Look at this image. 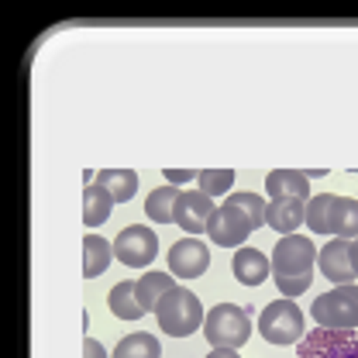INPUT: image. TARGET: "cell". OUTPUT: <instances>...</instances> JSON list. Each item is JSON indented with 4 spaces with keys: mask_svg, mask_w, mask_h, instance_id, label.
Masks as SVG:
<instances>
[{
    "mask_svg": "<svg viewBox=\"0 0 358 358\" xmlns=\"http://www.w3.org/2000/svg\"><path fill=\"white\" fill-rule=\"evenodd\" d=\"M268 262H272V279L279 293L293 300L310 289L313 268H317V245L303 234H286L282 241H275V252Z\"/></svg>",
    "mask_w": 358,
    "mask_h": 358,
    "instance_id": "6da1fadb",
    "label": "cell"
},
{
    "mask_svg": "<svg viewBox=\"0 0 358 358\" xmlns=\"http://www.w3.org/2000/svg\"><path fill=\"white\" fill-rule=\"evenodd\" d=\"M203 334L214 348H241L252 338V313L238 303H217L203 317Z\"/></svg>",
    "mask_w": 358,
    "mask_h": 358,
    "instance_id": "7a4b0ae2",
    "label": "cell"
},
{
    "mask_svg": "<svg viewBox=\"0 0 358 358\" xmlns=\"http://www.w3.org/2000/svg\"><path fill=\"white\" fill-rule=\"evenodd\" d=\"M159 327L169 334V338H186V334H193L196 327H203V303H200V296L193 293V289H186V286H176L162 303H159Z\"/></svg>",
    "mask_w": 358,
    "mask_h": 358,
    "instance_id": "3957f363",
    "label": "cell"
},
{
    "mask_svg": "<svg viewBox=\"0 0 358 358\" xmlns=\"http://www.w3.org/2000/svg\"><path fill=\"white\" fill-rule=\"evenodd\" d=\"M310 317L327 331H355L358 327V286H334L313 300Z\"/></svg>",
    "mask_w": 358,
    "mask_h": 358,
    "instance_id": "277c9868",
    "label": "cell"
},
{
    "mask_svg": "<svg viewBox=\"0 0 358 358\" xmlns=\"http://www.w3.org/2000/svg\"><path fill=\"white\" fill-rule=\"evenodd\" d=\"M303 310L293 300H272L266 310L259 313V334L266 338L268 345H296L303 341Z\"/></svg>",
    "mask_w": 358,
    "mask_h": 358,
    "instance_id": "5b68a950",
    "label": "cell"
},
{
    "mask_svg": "<svg viewBox=\"0 0 358 358\" xmlns=\"http://www.w3.org/2000/svg\"><path fill=\"white\" fill-rule=\"evenodd\" d=\"M155 255H159V238L145 224H131V227H124L114 238V259L124 262V266L145 268V266H152Z\"/></svg>",
    "mask_w": 358,
    "mask_h": 358,
    "instance_id": "8992f818",
    "label": "cell"
},
{
    "mask_svg": "<svg viewBox=\"0 0 358 358\" xmlns=\"http://www.w3.org/2000/svg\"><path fill=\"white\" fill-rule=\"evenodd\" d=\"M296 358H358V334L355 331H307L300 341Z\"/></svg>",
    "mask_w": 358,
    "mask_h": 358,
    "instance_id": "52a82bcc",
    "label": "cell"
},
{
    "mask_svg": "<svg viewBox=\"0 0 358 358\" xmlns=\"http://www.w3.org/2000/svg\"><path fill=\"white\" fill-rule=\"evenodd\" d=\"M252 231H255L252 221H248L238 207H231V203H221V207L214 210L210 224H207L210 241H214V245H221V248H241V245L248 241V234H252Z\"/></svg>",
    "mask_w": 358,
    "mask_h": 358,
    "instance_id": "ba28073f",
    "label": "cell"
},
{
    "mask_svg": "<svg viewBox=\"0 0 358 358\" xmlns=\"http://www.w3.org/2000/svg\"><path fill=\"white\" fill-rule=\"evenodd\" d=\"M214 200L207 193H193V189H179V200H176V210H173V224H179L189 238H196L200 231H207V224L214 217Z\"/></svg>",
    "mask_w": 358,
    "mask_h": 358,
    "instance_id": "9c48e42d",
    "label": "cell"
},
{
    "mask_svg": "<svg viewBox=\"0 0 358 358\" xmlns=\"http://www.w3.org/2000/svg\"><path fill=\"white\" fill-rule=\"evenodd\" d=\"M317 268L327 282L334 286H352L355 282V268H352V241L345 238H331L324 248H317Z\"/></svg>",
    "mask_w": 358,
    "mask_h": 358,
    "instance_id": "30bf717a",
    "label": "cell"
},
{
    "mask_svg": "<svg viewBox=\"0 0 358 358\" xmlns=\"http://www.w3.org/2000/svg\"><path fill=\"white\" fill-rule=\"evenodd\" d=\"M210 268V248L200 241V238H182L169 248V272L176 279H196Z\"/></svg>",
    "mask_w": 358,
    "mask_h": 358,
    "instance_id": "8fae6325",
    "label": "cell"
},
{
    "mask_svg": "<svg viewBox=\"0 0 358 358\" xmlns=\"http://www.w3.org/2000/svg\"><path fill=\"white\" fill-rule=\"evenodd\" d=\"M307 217V200H296V196H275L266 210V227L279 231L282 238L286 234H296V227Z\"/></svg>",
    "mask_w": 358,
    "mask_h": 358,
    "instance_id": "7c38bea8",
    "label": "cell"
},
{
    "mask_svg": "<svg viewBox=\"0 0 358 358\" xmlns=\"http://www.w3.org/2000/svg\"><path fill=\"white\" fill-rule=\"evenodd\" d=\"M231 268H234V279L241 286H262L266 279H272V262L259 248H238Z\"/></svg>",
    "mask_w": 358,
    "mask_h": 358,
    "instance_id": "4fadbf2b",
    "label": "cell"
},
{
    "mask_svg": "<svg viewBox=\"0 0 358 358\" xmlns=\"http://www.w3.org/2000/svg\"><path fill=\"white\" fill-rule=\"evenodd\" d=\"M327 234L331 238H358V200L352 196H331V214H327Z\"/></svg>",
    "mask_w": 358,
    "mask_h": 358,
    "instance_id": "5bb4252c",
    "label": "cell"
},
{
    "mask_svg": "<svg viewBox=\"0 0 358 358\" xmlns=\"http://www.w3.org/2000/svg\"><path fill=\"white\" fill-rule=\"evenodd\" d=\"M266 193H272V200H275V196L310 200V196H307V193H310V179H307V173H300V169H275V173L266 176Z\"/></svg>",
    "mask_w": 358,
    "mask_h": 358,
    "instance_id": "9a60e30c",
    "label": "cell"
},
{
    "mask_svg": "<svg viewBox=\"0 0 358 358\" xmlns=\"http://www.w3.org/2000/svg\"><path fill=\"white\" fill-rule=\"evenodd\" d=\"M107 307L114 317H121V320H141L145 317V307H141V300H138V282L131 279H124V282H117L110 293H107Z\"/></svg>",
    "mask_w": 358,
    "mask_h": 358,
    "instance_id": "2e32d148",
    "label": "cell"
},
{
    "mask_svg": "<svg viewBox=\"0 0 358 358\" xmlns=\"http://www.w3.org/2000/svg\"><path fill=\"white\" fill-rule=\"evenodd\" d=\"M173 289H176V275H173V272H169V275H166V272H148V275L138 279V300H141V307L148 313L159 310V303H162Z\"/></svg>",
    "mask_w": 358,
    "mask_h": 358,
    "instance_id": "e0dca14e",
    "label": "cell"
},
{
    "mask_svg": "<svg viewBox=\"0 0 358 358\" xmlns=\"http://www.w3.org/2000/svg\"><path fill=\"white\" fill-rule=\"evenodd\" d=\"M110 210H114V196H110L100 182L83 186V224L96 227V224L110 221Z\"/></svg>",
    "mask_w": 358,
    "mask_h": 358,
    "instance_id": "ac0fdd59",
    "label": "cell"
},
{
    "mask_svg": "<svg viewBox=\"0 0 358 358\" xmlns=\"http://www.w3.org/2000/svg\"><path fill=\"white\" fill-rule=\"evenodd\" d=\"M96 182L114 196V203H128L138 193V173L134 169H103V173H96Z\"/></svg>",
    "mask_w": 358,
    "mask_h": 358,
    "instance_id": "d6986e66",
    "label": "cell"
},
{
    "mask_svg": "<svg viewBox=\"0 0 358 358\" xmlns=\"http://www.w3.org/2000/svg\"><path fill=\"white\" fill-rule=\"evenodd\" d=\"M176 200H179V189L176 186H159V189H152L148 193V200H145V214H148V221L155 224H173V210H176Z\"/></svg>",
    "mask_w": 358,
    "mask_h": 358,
    "instance_id": "ffe728a7",
    "label": "cell"
},
{
    "mask_svg": "<svg viewBox=\"0 0 358 358\" xmlns=\"http://www.w3.org/2000/svg\"><path fill=\"white\" fill-rule=\"evenodd\" d=\"M83 255H87V279H96L103 268L110 266V259H114V245L107 241V238H100V234H87L83 238Z\"/></svg>",
    "mask_w": 358,
    "mask_h": 358,
    "instance_id": "44dd1931",
    "label": "cell"
},
{
    "mask_svg": "<svg viewBox=\"0 0 358 358\" xmlns=\"http://www.w3.org/2000/svg\"><path fill=\"white\" fill-rule=\"evenodd\" d=\"M114 358H162V345H159L155 334H141L138 331V334H128V338L117 341Z\"/></svg>",
    "mask_w": 358,
    "mask_h": 358,
    "instance_id": "7402d4cb",
    "label": "cell"
},
{
    "mask_svg": "<svg viewBox=\"0 0 358 358\" xmlns=\"http://www.w3.org/2000/svg\"><path fill=\"white\" fill-rule=\"evenodd\" d=\"M224 203H231V207H238L248 221H252V227L259 231V227H266V210H268V203L259 196V193H227V200Z\"/></svg>",
    "mask_w": 358,
    "mask_h": 358,
    "instance_id": "603a6c76",
    "label": "cell"
},
{
    "mask_svg": "<svg viewBox=\"0 0 358 358\" xmlns=\"http://www.w3.org/2000/svg\"><path fill=\"white\" fill-rule=\"evenodd\" d=\"M196 186H200V193H207V196L214 200V196H221V193H231L234 173H231V169H200Z\"/></svg>",
    "mask_w": 358,
    "mask_h": 358,
    "instance_id": "cb8c5ba5",
    "label": "cell"
},
{
    "mask_svg": "<svg viewBox=\"0 0 358 358\" xmlns=\"http://www.w3.org/2000/svg\"><path fill=\"white\" fill-rule=\"evenodd\" d=\"M327 214H331V193H317L307 200V227L313 234H327Z\"/></svg>",
    "mask_w": 358,
    "mask_h": 358,
    "instance_id": "d4e9b609",
    "label": "cell"
},
{
    "mask_svg": "<svg viewBox=\"0 0 358 358\" xmlns=\"http://www.w3.org/2000/svg\"><path fill=\"white\" fill-rule=\"evenodd\" d=\"M196 176H200L196 169H166V182L169 186H186V182H193Z\"/></svg>",
    "mask_w": 358,
    "mask_h": 358,
    "instance_id": "484cf974",
    "label": "cell"
},
{
    "mask_svg": "<svg viewBox=\"0 0 358 358\" xmlns=\"http://www.w3.org/2000/svg\"><path fill=\"white\" fill-rule=\"evenodd\" d=\"M83 358H107V348H103L96 338H87V341H83Z\"/></svg>",
    "mask_w": 358,
    "mask_h": 358,
    "instance_id": "4316f807",
    "label": "cell"
},
{
    "mask_svg": "<svg viewBox=\"0 0 358 358\" xmlns=\"http://www.w3.org/2000/svg\"><path fill=\"white\" fill-rule=\"evenodd\" d=\"M207 358H241V355H238L234 348H214V352H210Z\"/></svg>",
    "mask_w": 358,
    "mask_h": 358,
    "instance_id": "83f0119b",
    "label": "cell"
},
{
    "mask_svg": "<svg viewBox=\"0 0 358 358\" xmlns=\"http://www.w3.org/2000/svg\"><path fill=\"white\" fill-rule=\"evenodd\" d=\"M352 268H355V275H358V238L352 241Z\"/></svg>",
    "mask_w": 358,
    "mask_h": 358,
    "instance_id": "f1b7e54d",
    "label": "cell"
},
{
    "mask_svg": "<svg viewBox=\"0 0 358 358\" xmlns=\"http://www.w3.org/2000/svg\"><path fill=\"white\" fill-rule=\"evenodd\" d=\"M307 173V179H320V176H327V169H303Z\"/></svg>",
    "mask_w": 358,
    "mask_h": 358,
    "instance_id": "f546056e",
    "label": "cell"
}]
</instances>
